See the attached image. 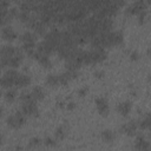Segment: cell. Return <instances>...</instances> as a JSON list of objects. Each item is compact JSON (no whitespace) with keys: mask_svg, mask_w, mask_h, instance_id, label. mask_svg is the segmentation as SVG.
<instances>
[{"mask_svg":"<svg viewBox=\"0 0 151 151\" xmlns=\"http://www.w3.org/2000/svg\"><path fill=\"white\" fill-rule=\"evenodd\" d=\"M25 122H26V118H25V114H24L21 111L15 112L14 114H12V116H9V117L7 118V124H8V126H11V127H19V126H21Z\"/></svg>","mask_w":151,"mask_h":151,"instance_id":"cell-1","label":"cell"},{"mask_svg":"<svg viewBox=\"0 0 151 151\" xmlns=\"http://www.w3.org/2000/svg\"><path fill=\"white\" fill-rule=\"evenodd\" d=\"M106 58V51L103 47H98V48H92L90 50V59H91V64L101 61Z\"/></svg>","mask_w":151,"mask_h":151,"instance_id":"cell-2","label":"cell"},{"mask_svg":"<svg viewBox=\"0 0 151 151\" xmlns=\"http://www.w3.org/2000/svg\"><path fill=\"white\" fill-rule=\"evenodd\" d=\"M21 112L24 114H37L38 113V106L35 104V100H32V101H26V103H22V106H21Z\"/></svg>","mask_w":151,"mask_h":151,"instance_id":"cell-3","label":"cell"},{"mask_svg":"<svg viewBox=\"0 0 151 151\" xmlns=\"http://www.w3.org/2000/svg\"><path fill=\"white\" fill-rule=\"evenodd\" d=\"M96 104H97V109L100 114L106 116L109 113V103H107L106 98H104V97L96 98Z\"/></svg>","mask_w":151,"mask_h":151,"instance_id":"cell-4","label":"cell"},{"mask_svg":"<svg viewBox=\"0 0 151 151\" xmlns=\"http://www.w3.org/2000/svg\"><path fill=\"white\" fill-rule=\"evenodd\" d=\"M144 9H145V2L143 0H138V1L132 2L126 8V12L127 13H139L140 11H144Z\"/></svg>","mask_w":151,"mask_h":151,"instance_id":"cell-5","label":"cell"},{"mask_svg":"<svg viewBox=\"0 0 151 151\" xmlns=\"http://www.w3.org/2000/svg\"><path fill=\"white\" fill-rule=\"evenodd\" d=\"M17 52V48L12 45H4L0 47V58H11Z\"/></svg>","mask_w":151,"mask_h":151,"instance_id":"cell-6","label":"cell"},{"mask_svg":"<svg viewBox=\"0 0 151 151\" xmlns=\"http://www.w3.org/2000/svg\"><path fill=\"white\" fill-rule=\"evenodd\" d=\"M136 150L137 151H149V142L143 137V136H138L137 140H136Z\"/></svg>","mask_w":151,"mask_h":151,"instance_id":"cell-7","label":"cell"},{"mask_svg":"<svg viewBox=\"0 0 151 151\" xmlns=\"http://www.w3.org/2000/svg\"><path fill=\"white\" fill-rule=\"evenodd\" d=\"M1 35H2V38L6 39V40H14V39L17 38V33H15V31H14L11 26L4 27V28L1 29Z\"/></svg>","mask_w":151,"mask_h":151,"instance_id":"cell-8","label":"cell"},{"mask_svg":"<svg viewBox=\"0 0 151 151\" xmlns=\"http://www.w3.org/2000/svg\"><path fill=\"white\" fill-rule=\"evenodd\" d=\"M123 33L119 31H114V32H110V41H111V46L112 45H119L123 42Z\"/></svg>","mask_w":151,"mask_h":151,"instance_id":"cell-9","label":"cell"},{"mask_svg":"<svg viewBox=\"0 0 151 151\" xmlns=\"http://www.w3.org/2000/svg\"><path fill=\"white\" fill-rule=\"evenodd\" d=\"M31 83V78L27 76V74H20L17 77L15 81H14V85L18 86V87H24L26 85H28Z\"/></svg>","mask_w":151,"mask_h":151,"instance_id":"cell-10","label":"cell"},{"mask_svg":"<svg viewBox=\"0 0 151 151\" xmlns=\"http://www.w3.org/2000/svg\"><path fill=\"white\" fill-rule=\"evenodd\" d=\"M137 123L134 122V120H131V122H129V123H126V124H124L123 126H122V130L124 131V132H126L127 134H130V136H132V134H134L136 133V131H137Z\"/></svg>","mask_w":151,"mask_h":151,"instance_id":"cell-11","label":"cell"},{"mask_svg":"<svg viewBox=\"0 0 151 151\" xmlns=\"http://www.w3.org/2000/svg\"><path fill=\"white\" fill-rule=\"evenodd\" d=\"M117 110L120 114L123 116H126L130 111H131V103L130 101H123V103H119L118 106H117Z\"/></svg>","mask_w":151,"mask_h":151,"instance_id":"cell-12","label":"cell"},{"mask_svg":"<svg viewBox=\"0 0 151 151\" xmlns=\"http://www.w3.org/2000/svg\"><path fill=\"white\" fill-rule=\"evenodd\" d=\"M20 39H21V41H22L24 44H26V42H35L37 35H35L34 33L29 32V31H26V32H24V33L21 34Z\"/></svg>","mask_w":151,"mask_h":151,"instance_id":"cell-13","label":"cell"},{"mask_svg":"<svg viewBox=\"0 0 151 151\" xmlns=\"http://www.w3.org/2000/svg\"><path fill=\"white\" fill-rule=\"evenodd\" d=\"M31 94H32L34 100H41L45 97V92H44L42 87H40V86H34L32 92H31Z\"/></svg>","mask_w":151,"mask_h":151,"instance_id":"cell-14","label":"cell"},{"mask_svg":"<svg viewBox=\"0 0 151 151\" xmlns=\"http://www.w3.org/2000/svg\"><path fill=\"white\" fill-rule=\"evenodd\" d=\"M101 137L105 142H112L114 139V133L111 130H104L101 131Z\"/></svg>","mask_w":151,"mask_h":151,"instance_id":"cell-15","label":"cell"},{"mask_svg":"<svg viewBox=\"0 0 151 151\" xmlns=\"http://www.w3.org/2000/svg\"><path fill=\"white\" fill-rule=\"evenodd\" d=\"M46 83H47L48 85H51V86L58 85V84H59L58 76H55V74H48V76L46 77Z\"/></svg>","mask_w":151,"mask_h":151,"instance_id":"cell-16","label":"cell"},{"mask_svg":"<svg viewBox=\"0 0 151 151\" xmlns=\"http://www.w3.org/2000/svg\"><path fill=\"white\" fill-rule=\"evenodd\" d=\"M0 85L4 86V87H12V86L14 85V83H13V80L9 79L8 77L2 76V77L0 78Z\"/></svg>","mask_w":151,"mask_h":151,"instance_id":"cell-17","label":"cell"},{"mask_svg":"<svg viewBox=\"0 0 151 151\" xmlns=\"http://www.w3.org/2000/svg\"><path fill=\"white\" fill-rule=\"evenodd\" d=\"M137 125H138L139 127H142V129H147V127L150 126V114H149V113H146L145 118L140 119V120H139V123H138Z\"/></svg>","mask_w":151,"mask_h":151,"instance_id":"cell-18","label":"cell"},{"mask_svg":"<svg viewBox=\"0 0 151 151\" xmlns=\"http://www.w3.org/2000/svg\"><path fill=\"white\" fill-rule=\"evenodd\" d=\"M58 79H59V83H60V84H63V85H66V84L68 83V80H70V79H72V78L70 77L68 72L66 71V72H64V73L59 74V76H58Z\"/></svg>","mask_w":151,"mask_h":151,"instance_id":"cell-19","label":"cell"},{"mask_svg":"<svg viewBox=\"0 0 151 151\" xmlns=\"http://www.w3.org/2000/svg\"><path fill=\"white\" fill-rule=\"evenodd\" d=\"M20 99L22 100V103L34 100L33 97H32V94H31V92H28V91H22V92L20 93Z\"/></svg>","mask_w":151,"mask_h":151,"instance_id":"cell-20","label":"cell"},{"mask_svg":"<svg viewBox=\"0 0 151 151\" xmlns=\"http://www.w3.org/2000/svg\"><path fill=\"white\" fill-rule=\"evenodd\" d=\"M15 97H17V91H15V90L9 88V90L5 93V98H6L7 101H13Z\"/></svg>","mask_w":151,"mask_h":151,"instance_id":"cell-21","label":"cell"},{"mask_svg":"<svg viewBox=\"0 0 151 151\" xmlns=\"http://www.w3.org/2000/svg\"><path fill=\"white\" fill-rule=\"evenodd\" d=\"M65 134H66V130H65V126L64 125L59 126L55 130V137H57V139H63L65 137Z\"/></svg>","mask_w":151,"mask_h":151,"instance_id":"cell-22","label":"cell"},{"mask_svg":"<svg viewBox=\"0 0 151 151\" xmlns=\"http://www.w3.org/2000/svg\"><path fill=\"white\" fill-rule=\"evenodd\" d=\"M39 143H40V139H39L38 137H34V138H32V139L29 140L28 145H29V146H35V145H38Z\"/></svg>","mask_w":151,"mask_h":151,"instance_id":"cell-23","label":"cell"},{"mask_svg":"<svg viewBox=\"0 0 151 151\" xmlns=\"http://www.w3.org/2000/svg\"><path fill=\"white\" fill-rule=\"evenodd\" d=\"M55 142H57V140H54V139H52V138H46V139H45V144H46V145H54Z\"/></svg>","mask_w":151,"mask_h":151,"instance_id":"cell-24","label":"cell"},{"mask_svg":"<svg viewBox=\"0 0 151 151\" xmlns=\"http://www.w3.org/2000/svg\"><path fill=\"white\" fill-rule=\"evenodd\" d=\"M86 92H87V87H83V88H80V90L78 91V93H79L80 96H84Z\"/></svg>","mask_w":151,"mask_h":151,"instance_id":"cell-25","label":"cell"},{"mask_svg":"<svg viewBox=\"0 0 151 151\" xmlns=\"http://www.w3.org/2000/svg\"><path fill=\"white\" fill-rule=\"evenodd\" d=\"M138 58V53L136 52V51H133L132 53H131V59H137Z\"/></svg>","mask_w":151,"mask_h":151,"instance_id":"cell-26","label":"cell"},{"mask_svg":"<svg viewBox=\"0 0 151 151\" xmlns=\"http://www.w3.org/2000/svg\"><path fill=\"white\" fill-rule=\"evenodd\" d=\"M94 76H97V77H103V76H104V72H103V71H97V72L94 73Z\"/></svg>","mask_w":151,"mask_h":151,"instance_id":"cell-27","label":"cell"},{"mask_svg":"<svg viewBox=\"0 0 151 151\" xmlns=\"http://www.w3.org/2000/svg\"><path fill=\"white\" fill-rule=\"evenodd\" d=\"M73 107H74V103H68L67 109H73Z\"/></svg>","mask_w":151,"mask_h":151,"instance_id":"cell-28","label":"cell"},{"mask_svg":"<svg viewBox=\"0 0 151 151\" xmlns=\"http://www.w3.org/2000/svg\"><path fill=\"white\" fill-rule=\"evenodd\" d=\"M2 111H4V109H2V107H1V106H0V116H1V114H2Z\"/></svg>","mask_w":151,"mask_h":151,"instance_id":"cell-29","label":"cell"},{"mask_svg":"<svg viewBox=\"0 0 151 151\" xmlns=\"http://www.w3.org/2000/svg\"><path fill=\"white\" fill-rule=\"evenodd\" d=\"M1 142H2V136L0 134V143H1Z\"/></svg>","mask_w":151,"mask_h":151,"instance_id":"cell-30","label":"cell"},{"mask_svg":"<svg viewBox=\"0 0 151 151\" xmlns=\"http://www.w3.org/2000/svg\"><path fill=\"white\" fill-rule=\"evenodd\" d=\"M1 66H2V65H1V64H0V70H1Z\"/></svg>","mask_w":151,"mask_h":151,"instance_id":"cell-31","label":"cell"},{"mask_svg":"<svg viewBox=\"0 0 151 151\" xmlns=\"http://www.w3.org/2000/svg\"><path fill=\"white\" fill-rule=\"evenodd\" d=\"M0 94H1V90H0Z\"/></svg>","mask_w":151,"mask_h":151,"instance_id":"cell-32","label":"cell"}]
</instances>
